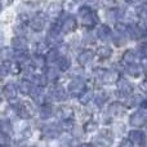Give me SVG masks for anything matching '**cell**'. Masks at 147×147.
<instances>
[{"mask_svg": "<svg viewBox=\"0 0 147 147\" xmlns=\"http://www.w3.org/2000/svg\"><path fill=\"white\" fill-rule=\"evenodd\" d=\"M45 76H47V79H51V80H57V76H58V72H57L54 69H49Z\"/></svg>", "mask_w": 147, "mask_h": 147, "instance_id": "obj_38", "label": "cell"}, {"mask_svg": "<svg viewBox=\"0 0 147 147\" xmlns=\"http://www.w3.org/2000/svg\"><path fill=\"white\" fill-rule=\"evenodd\" d=\"M94 75L98 80H101L103 84H115L120 78V74L116 70H105V69H97L94 71Z\"/></svg>", "mask_w": 147, "mask_h": 147, "instance_id": "obj_2", "label": "cell"}, {"mask_svg": "<svg viewBox=\"0 0 147 147\" xmlns=\"http://www.w3.org/2000/svg\"><path fill=\"white\" fill-rule=\"evenodd\" d=\"M61 32L62 34H71L76 30L78 27V22H76V18L74 16H67L63 21H62L61 25Z\"/></svg>", "mask_w": 147, "mask_h": 147, "instance_id": "obj_6", "label": "cell"}, {"mask_svg": "<svg viewBox=\"0 0 147 147\" xmlns=\"http://www.w3.org/2000/svg\"><path fill=\"white\" fill-rule=\"evenodd\" d=\"M136 59H137L136 52L132 51V49H128V51L124 53V56H123V62H124L127 66H129V65H134Z\"/></svg>", "mask_w": 147, "mask_h": 147, "instance_id": "obj_23", "label": "cell"}, {"mask_svg": "<svg viewBox=\"0 0 147 147\" xmlns=\"http://www.w3.org/2000/svg\"><path fill=\"white\" fill-rule=\"evenodd\" d=\"M14 59V52L9 47H3L0 49V61L1 62H10Z\"/></svg>", "mask_w": 147, "mask_h": 147, "instance_id": "obj_18", "label": "cell"}, {"mask_svg": "<svg viewBox=\"0 0 147 147\" xmlns=\"http://www.w3.org/2000/svg\"><path fill=\"white\" fill-rule=\"evenodd\" d=\"M146 121H147V110H146V107H143V106L138 107V110L134 114H132V116H130V119H129L130 125H132V127H137V128L143 127V125L146 124Z\"/></svg>", "mask_w": 147, "mask_h": 147, "instance_id": "obj_3", "label": "cell"}, {"mask_svg": "<svg viewBox=\"0 0 147 147\" xmlns=\"http://www.w3.org/2000/svg\"><path fill=\"white\" fill-rule=\"evenodd\" d=\"M79 147H93V145H90V143H83V145H80Z\"/></svg>", "mask_w": 147, "mask_h": 147, "instance_id": "obj_42", "label": "cell"}, {"mask_svg": "<svg viewBox=\"0 0 147 147\" xmlns=\"http://www.w3.org/2000/svg\"><path fill=\"white\" fill-rule=\"evenodd\" d=\"M61 133V127L58 124H49L43 128V134L47 138H54Z\"/></svg>", "mask_w": 147, "mask_h": 147, "instance_id": "obj_14", "label": "cell"}, {"mask_svg": "<svg viewBox=\"0 0 147 147\" xmlns=\"http://www.w3.org/2000/svg\"><path fill=\"white\" fill-rule=\"evenodd\" d=\"M34 85L32 83H31L30 80H27V79H23V80H21L20 83V92L23 94V96H28V94L31 93V90H32Z\"/></svg>", "mask_w": 147, "mask_h": 147, "instance_id": "obj_21", "label": "cell"}, {"mask_svg": "<svg viewBox=\"0 0 147 147\" xmlns=\"http://www.w3.org/2000/svg\"><path fill=\"white\" fill-rule=\"evenodd\" d=\"M8 74H9V65H3V66H0V80H3Z\"/></svg>", "mask_w": 147, "mask_h": 147, "instance_id": "obj_35", "label": "cell"}, {"mask_svg": "<svg viewBox=\"0 0 147 147\" xmlns=\"http://www.w3.org/2000/svg\"><path fill=\"white\" fill-rule=\"evenodd\" d=\"M62 10H63V8H62L61 5L57 4V3H53V4H51L48 7L47 14L51 18H59V16L62 14Z\"/></svg>", "mask_w": 147, "mask_h": 147, "instance_id": "obj_19", "label": "cell"}, {"mask_svg": "<svg viewBox=\"0 0 147 147\" xmlns=\"http://www.w3.org/2000/svg\"><path fill=\"white\" fill-rule=\"evenodd\" d=\"M107 99V94L105 92H99L98 94H96V101L98 102V105H102Z\"/></svg>", "mask_w": 147, "mask_h": 147, "instance_id": "obj_37", "label": "cell"}, {"mask_svg": "<svg viewBox=\"0 0 147 147\" xmlns=\"http://www.w3.org/2000/svg\"><path fill=\"white\" fill-rule=\"evenodd\" d=\"M137 16L142 22H145V20H146V7L145 5H141V7L137 8Z\"/></svg>", "mask_w": 147, "mask_h": 147, "instance_id": "obj_34", "label": "cell"}, {"mask_svg": "<svg viewBox=\"0 0 147 147\" xmlns=\"http://www.w3.org/2000/svg\"><path fill=\"white\" fill-rule=\"evenodd\" d=\"M17 92H18V88L14 83H8L5 84L4 89H3V94L7 99H14L17 97Z\"/></svg>", "mask_w": 147, "mask_h": 147, "instance_id": "obj_16", "label": "cell"}, {"mask_svg": "<svg viewBox=\"0 0 147 147\" xmlns=\"http://www.w3.org/2000/svg\"><path fill=\"white\" fill-rule=\"evenodd\" d=\"M74 1H81V0H74Z\"/></svg>", "mask_w": 147, "mask_h": 147, "instance_id": "obj_45", "label": "cell"}, {"mask_svg": "<svg viewBox=\"0 0 147 147\" xmlns=\"http://www.w3.org/2000/svg\"><path fill=\"white\" fill-rule=\"evenodd\" d=\"M128 27H129V26L125 25V23H121V22H117L116 25H115V30H116L119 34H127Z\"/></svg>", "mask_w": 147, "mask_h": 147, "instance_id": "obj_33", "label": "cell"}, {"mask_svg": "<svg viewBox=\"0 0 147 147\" xmlns=\"http://www.w3.org/2000/svg\"><path fill=\"white\" fill-rule=\"evenodd\" d=\"M99 4V7H109V8H115L117 5L116 0H94Z\"/></svg>", "mask_w": 147, "mask_h": 147, "instance_id": "obj_31", "label": "cell"}, {"mask_svg": "<svg viewBox=\"0 0 147 147\" xmlns=\"http://www.w3.org/2000/svg\"><path fill=\"white\" fill-rule=\"evenodd\" d=\"M17 115L21 119H30L34 115V110L31 107V105L27 103V102L20 103V106L17 107Z\"/></svg>", "mask_w": 147, "mask_h": 147, "instance_id": "obj_10", "label": "cell"}, {"mask_svg": "<svg viewBox=\"0 0 147 147\" xmlns=\"http://www.w3.org/2000/svg\"><path fill=\"white\" fill-rule=\"evenodd\" d=\"M116 84H117V92H119V94H121V96L128 97L133 92V85L127 80V79L119 78V80L116 81Z\"/></svg>", "mask_w": 147, "mask_h": 147, "instance_id": "obj_8", "label": "cell"}, {"mask_svg": "<svg viewBox=\"0 0 147 147\" xmlns=\"http://www.w3.org/2000/svg\"><path fill=\"white\" fill-rule=\"evenodd\" d=\"M32 85L34 86H39V88H44L48 83V79L45 75H34L32 76Z\"/></svg>", "mask_w": 147, "mask_h": 147, "instance_id": "obj_25", "label": "cell"}, {"mask_svg": "<svg viewBox=\"0 0 147 147\" xmlns=\"http://www.w3.org/2000/svg\"><path fill=\"white\" fill-rule=\"evenodd\" d=\"M94 143H96L97 147H110L112 145V136L110 132H102L99 133L98 136L94 140Z\"/></svg>", "mask_w": 147, "mask_h": 147, "instance_id": "obj_7", "label": "cell"}, {"mask_svg": "<svg viewBox=\"0 0 147 147\" xmlns=\"http://www.w3.org/2000/svg\"><path fill=\"white\" fill-rule=\"evenodd\" d=\"M121 109H123V106H121L120 103H117V102H116V103H112L111 106H110V110H109V111L112 112V114H119V112L121 111Z\"/></svg>", "mask_w": 147, "mask_h": 147, "instance_id": "obj_36", "label": "cell"}, {"mask_svg": "<svg viewBox=\"0 0 147 147\" xmlns=\"http://www.w3.org/2000/svg\"><path fill=\"white\" fill-rule=\"evenodd\" d=\"M79 16H80L81 21H83V25L86 26V27H89V28L96 26L97 23H98V18H97L96 13L93 12V9H92L89 5L81 7L80 9H79Z\"/></svg>", "mask_w": 147, "mask_h": 147, "instance_id": "obj_1", "label": "cell"}, {"mask_svg": "<svg viewBox=\"0 0 147 147\" xmlns=\"http://www.w3.org/2000/svg\"><path fill=\"white\" fill-rule=\"evenodd\" d=\"M44 63H45V58L41 56H35L32 59V65L34 67H44Z\"/></svg>", "mask_w": 147, "mask_h": 147, "instance_id": "obj_32", "label": "cell"}, {"mask_svg": "<svg viewBox=\"0 0 147 147\" xmlns=\"http://www.w3.org/2000/svg\"><path fill=\"white\" fill-rule=\"evenodd\" d=\"M27 47L28 43L26 40V38H23V36L17 35L12 39V49H14L16 52H26Z\"/></svg>", "mask_w": 147, "mask_h": 147, "instance_id": "obj_9", "label": "cell"}, {"mask_svg": "<svg viewBox=\"0 0 147 147\" xmlns=\"http://www.w3.org/2000/svg\"><path fill=\"white\" fill-rule=\"evenodd\" d=\"M92 96H93V94H92V92L90 90H86V89H85V90H84L83 93L79 96V101H80L81 105H86V103H89V101L92 99Z\"/></svg>", "mask_w": 147, "mask_h": 147, "instance_id": "obj_30", "label": "cell"}, {"mask_svg": "<svg viewBox=\"0 0 147 147\" xmlns=\"http://www.w3.org/2000/svg\"><path fill=\"white\" fill-rule=\"evenodd\" d=\"M138 0H125V3H128V4H134V3H137Z\"/></svg>", "mask_w": 147, "mask_h": 147, "instance_id": "obj_43", "label": "cell"}, {"mask_svg": "<svg viewBox=\"0 0 147 147\" xmlns=\"http://www.w3.org/2000/svg\"><path fill=\"white\" fill-rule=\"evenodd\" d=\"M93 58H94V52L92 51V49H85V51H83L79 54L78 63L80 65V66H86Z\"/></svg>", "mask_w": 147, "mask_h": 147, "instance_id": "obj_15", "label": "cell"}, {"mask_svg": "<svg viewBox=\"0 0 147 147\" xmlns=\"http://www.w3.org/2000/svg\"><path fill=\"white\" fill-rule=\"evenodd\" d=\"M56 115H57V117H58L59 120H62V121H66V120H72L74 119V115H75V112H74V110L71 109V107H69V106H61V107H58Z\"/></svg>", "mask_w": 147, "mask_h": 147, "instance_id": "obj_11", "label": "cell"}, {"mask_svg": "<svg viewBox=\"0 0 147 147\" xmlns=\"http://www.w3.org/2000/svg\"><path fill=\"white\" fill-rule=\"evenodd\" d=\"M12 133V124L9 120H0V134L10 136Z\"/></svg>", "mask_w": 147, "mask_h": 147, "instance_id": "obj_26", "label": "cell"}, {"mask_svg": "<svg viewBox=\"0 0 147 147\" xmlns=\"http://www.w3.org/2000/svg\"><path fill=\"white\" fill-rule=\"evenodd\" d=\"M97 35H98V38L101 39V40L106 41V40H109L110 36H111V30H110V27L107 25H102L98 27Z\"/></svg>", "mask_w": 147, "mask_h": 147, "instance_id": "obj_22", "label": "cell"}, {"mask_svg": "<svg viewBox=\"0 0 147 147\" xmlns=\"http://www.w3.org/2000/svg\"><path fill=\"white\" fill-rule=\"evenodd\" d=\"M52 114H53V107L49 103H44L40 109V116L43 119H48V117L52 116Z\"/></svg>", "mask_w": 147, "mask_h": 147, "instance_id": "obj_27", "label": "cell"}, {"mask_svg": "<svg viewBox=\"0 0 147 147\" xmlns=\"http://www.w3.org/2000/svg\"><path fill=\"white\" fill-rule=\"evenodd\" d=\"M9 136H4L0 134V146H8L9 145Z\"/></svg>", "mask_w": 147, "mask_h": 147, "instance_id": "obj_40", "label": "cell"}, {"mask_svg": "<svg viewBox=\"0 0 147 147\" xmlns=\"http://www.w3.org/2000/svg\"><path fill=\"white\" fill-rule=\"evenodd\" d=\"M94 54H97V56L99 57V58H102V59H107V58H110L111 57V54H112V49L110 48V47H99L98 49L96 51V53Z\"/></svg>", "mask_w": 147, "mask_h": 147, "instance_id": "obj_24", "label": "cell"}, {"mask_svg": "<svg viewBox=\"0 0 147 147\" xmlns=\"http://www.w3.org/2000/svg\"><path fill=\"white\" fill-rule=\"evenodd\" d=\"M1 9H3V4H1V0H0V12H1Z\"/></svg>", "mask_w": 147, "mask_h": 147, "instance_id": "obj_44", "label": "cell"}, {"mask_svg": "<svg viewBox=\"0 0 147 147\" xmlns=\"http://www.w3.org/2000/svg\"><path fill=\"white\" fill-rule=\"evenodd\" d=\"M129 141L133 145H138V146H143L146 141V136L142 130H132L129 132Z\"/></svg>", "mask_w": 147, "mask_h": 147, "instance_id": "obj_12", "label": "cell"}, {"mask_svg": "<svg viewBox=\"0 0 147 147\" xmlns=\"http://www.w3.org/2000/svg\"><path fill=\"white\" fill-rule=\"evenodd\" d=\"M31 96H32L34 101L36 102V103H40L41 101H43V88H39V86H36V88H32V90H31Z\"/></svg>", "mask_w": 147, "mask_h": 147, "instance_id": "obj_28", "label": "cell"}, {"mask_svg": "<svg viewBox=\"0 0 147 147\" xmlns=\"http://www.w3.org/2000/svg\"><path fill=\"white\" fill-rule=\"evenodd\" d=\"M119 147H134V145H133V143L130 142L129 140H124L121 143H120Z\"/></svg>", "mask_w": 147, "mask_h": 147, "instance_id": "obj_41", "label": "cell"}, {"mask_svg": "<svg viewBox=\"0 0 147 147\" xmlns=\"http://www.w3.org/2000/svg\"><path fill=\"white\" fill-rule=\"evenodd\" d=\"M58 51H57V49H51V51L48 52V53H47V56L44 57V58H45V62H48V63H53V62H56V59L58 58Z\"/></svg>", "mask_w": 147, "mask_h": 147, "instance_id": "obj_29", "label": "cell"}, {"mask_svg": "<svg viewBox=\"0 0 147 147\" xmlns=\"http://www.w3.org/2000/svg\"><path fill=\"white\" fill-rule=\"evenodd\" d=\"M8 1H9V3H10V1H12V0H8Z\"/></svg>", "mask_w": 147, "mask_h": 147, "instance_id": "obj_46", "label": "cell"}, {"mask_svg": "<svg viewBox=\"0 0 147 147\" xmlns=\"http://www.w3.org/2000/svg\"><path fill=\"white\" fill-rule=\"evenodd\" d=\"M44 25H45V17H44L43 14L34 16V18L31 20V22H30L31 28H32L35 32H40V31H43Z\"/></svg>", "mask_w": 147, "mask_h": 147, "instance_id": "obj_13", "label": "cell"}, {"mask_svg": "<svg viewBox=\"0 0 147 147\" xmlns=\"http://www.w3.org/2000/svg\"><path fill=\"white\" fill-rule=\"evenodd\" d=\"M69 92L70 94L74 97H79L86 88V84H85V80L83 78H74L69 83Z\"/></svg>", "mask_w": 147, "mask_h": 147, "instance_id": "obj_4", "label": "cell"}, {"mask_svg": "<svg viewBox=\"0 0 147 147\" xmlns=\"http://www.w3.org/2000/svg\"><path fill=\"white\" fill-rule=\"evenodd\" d=\"M56 63L59 71H67L70 65H71V61L67 56H58V58L56 59Z\"/></svg>", "mask_w": 147, "mask_h": 147, "instance_id": "obj_20", "label": "cell"}, {"mask_svg": "<svg viewBox=\"0 0 147 147\" xmlns=\"http://www.w3.org/2000/svg\"><path fill=\"white\" fill-rule=\"evenodd\" d=\"M62 35H63V34L61 32V26L56 25V26H53V27L51 28L48 36H47V40H48L52 45H57V44L62 43V40H63Z\"/></svg>", "mask_w": 147, "mask_h": 147, "instance_id": "obj_5", "label": "cell"}, {"mask_svg": "<svg viewBox=\"0 0 147 147\" xmlns=\"http://www.w3.org/2000/svg\"><path fill=\"white\" fill-rule=\"evenodd\" d=\"M51 96H52V99L56 101V102H62V101H65V99L67 98L66 90H65V88L63 86H61V85L56 86V88L52 90Z\"/></svg>", "mask_w": 147, "mask_h": 147, "instance_id": "obj_17", "label": "cell"}, {"mask_svg": "<svg viewBox=\"0 0 147 147\" xmlns=\"http://www.w3.org/2000/svg\"><path fill=\"white\" fill-rule=\"evenodd\" d=\"M97 128V124L94 121H89L86 123L85 125H84V129H85V132H92V130H94Z\"/></svg>", "mask_w": 147, "mask_h": 147, "instance_id": "obj_39", "label": "cell"}]
</instances>
